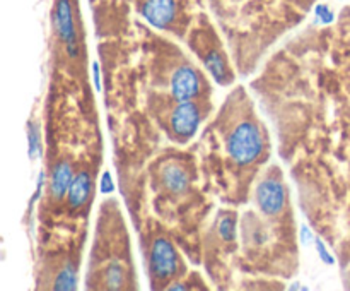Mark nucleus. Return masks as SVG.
Here are the masks:
<instances>
[{"label":"nucleus","mask_w":350,"mask_h":291,"mask_svg":"<svg viewBox=\"0 0 350 291\" xmlns=\"http://www.w3.org/2000/svg\"><path fill=\"white\" fill-rule=\"evenodd\" d=\"M88 286L98 290H132L133 269L125 223L115 204H105L94 238Z\"/></svg>","instance_id":"nucleus-1"},{"label":"nucleus","mask_w":350,"mask_h":291,"mask_svg":"<svg viewBox=\"0 0 350 291\" xmlns=\"http://www.w3.org/2000/svg\"><path fill=\"white\" fill-rule=\"evenodd\" d=\"M222 120V139L229 157L236 166L250 168L262 161L267 151L265 134L258 120L253 116L252 108L243 99L241 106L228 103Z\"/></svg>","instance_id":"nucleus-2"},{"label":"nucleus","mask_w":350,"mask_h":291,"mask_svg":"<svg viewBox=\"0 0 350 291\" xmlns=\"http://www.w3.org/2000/svg\"><path fill=\"white\" fill-rule=\"evenodd\" d=\"M170 60L171 64H164V88H167L171 98L178 101H197L202 98L205 89H208L202 72L181 53H173Z\"/></svg>","instance_id":"nucleus-3"},{"label":"nucleus","mask_w":350,"mask_h":291,"mask_svg":"<svg viewBox=\"0 0 350 291\" xmlns=\"http://www.w3.org/2000/svg\"><path fill=\"white\" fill-rule=\"evenodd\" d=\"M147 267L154 284L166 286L176 276L183 274L185 266L180 253L166 236H154L147 249Z\"/></svg>","instance_id":"nucleus-4"},{"label":"nucleus","mask_w":350,"mask_h":291,"mask_svg":"<svg viewBox=\"0 0 350 291\" xmlns=\"http://www.w3.org/2000/svg\"><path fill=\"white\" fill-rule=\"evenodd\" d=\"M164 118H166L164 127H166L171 139L176 140V142H187V140H190L197 134L198 127H200V103L193 101V99H190V101L173 99Z\"/></svg>","instance_id":"nucleus-5"},{"label":"nucleus","mask_w":350,"mask_h":291,"mask_svg":"<svg viewBox=\"0 0 350 291\" xmlns=\"http://www.w3.org/2000/svg\"><path fill=\"white\" fill-rule=\"evenodd\" d=\"M191 45H193L195 53L198 55L202 64L205 65V68L211 72V75L219 84L226 86L232 82L234 77H232V71L229 67L228 57L222 51L221 43H217L214 34H211V36H207L205 33L198 34V36H195Z\"/></svg>","instance_id":"nucleus-6"},{"label":"nucleus","mask_w":350,"mask_h":291,"mask_svg":"<svg viewBox=\"0 0 350 291\" xmlns=\"http://www.w3.org/2000/svg\"><path fill=\"white\" fill-rule=\"evenodd\" d=\"M287 192L284 187L282 180L279 175H273V170L270 175H267L256 187V204L260 211L267 216H275L282 212L286 207Z\"/></svg>","instance_id":"nucleus-7"},{"label":"nucleus","mask_w":350,"mask_h":291,"mask_svg":"<svg viewBox=\"0 0 350 291\" xmlns=\"http://www.w3.org/2000/svg\"><path fill=\"white\" fill-rule=\"evenodd\" d=\"M40 286L48 288V290H75L77 288L75 264H72L70 259L64 257L58 262L46 266V269H43Z\"/></svg>","instance_id":"nucleus-8"},{"label":"nucleus","mask_w":350,"mask_h":291,"mask_svg":"<svg viewBox=\"0 0 350 291\" xmlns=\"http://www.w3.org/2000/svg\"><path fill=\"white\" fill-rule=\"evenodd\" d=\"M55 26H57L58 36L67 47V51L72 57H75L77 55V31H75L72 0H57V3H55Z\"/></svg>","instance_id":"nucleus-9"},{"label":"nucleus","mask_w":350,"mask_h":291,"mask_svg":"<svg viewBox=\"0 0 350 291\" xmlns=\"http://www.w3.org/2000/svg\"><path fill=\"white\" fill-rule=\"evenodd\" d=\"M140 12L152 26L170 29L178 16V0H144Z\"/></svg>","instance_id":"nucleus-10"},{"label":"nucleus","mask_w":350,"mask_h":291,"mask_svg":"<svg viewBox=\"0 0 350 291\" xmlns=\"http://www.w3.org/2000/svg\"><path fill=\"white\" fill-rule=\"evenodd\" d=\"M161 180H163L164 188L171 194H181L188 188L190 178L185 168H181L178 163H167L164 164L163 173H161Z\"/></svg>","instance_id":"nucleus-11"},{"label":"nucleus","mask_w":350,"mask_h":291,"mask_svg":"<svg viewBox=\"0 0 350 291\" xmlns=\"http://www.w3.org/2000/svg\"><path fill=\"white\" fill-rule=\"evenodd\" d=\"M91 177H89L88 171H81L74 177L70 187H68V204L72 209L81 207L82 204H85L91 195Z\"/></svg>","instance_id":"nucleus-12"},{"label":"nucleus","mask_w":350,"mask_h":291,"mask_svg":"<svg viewBox=\"0 0 350 291\" xmlns=\"http://www.w3.org/2000/svg\"><path fill=\"white\" fill-rule=\"evenodd\" d=\"M72 180V166L68 163H58L53 168V173H51V181H50V194L53 199H62L68 192Z\"/></svg>","instance_id":"nucleus-13"},{"label":"nucleus","mask_w":350,"mask_h":291,"mask_svg":"<svg viewBox=\"0 0 350 291\" xmlns=\"http://www.w3.org/2000/svg\"><path fill=\"white\" fill-rule=\"evenodd\" d=\"M27 153H29L31 160L36 157V154L41 151V140H40V129H38L36 123L29 122L27 123Z\"/></svg>","instance_id":"nucleus-14"},{"label":"nucleus","mask_w":350,"mask_h":291,"mask_svg":"<svg viewBox=\"0 0 350 291\" xmlns=\"http://www.w3.org/2000/svg\"><path fill=\"white\" fill-rule=\"evenodd\" d=\"M317 249H318V252H320V255H321V259H323V262H327V264H334L335 262L334 257H332L330 253H328V250L325 249L323 242H321L320 238H317Z\"/></svg>","instance_id":"nucleus-15"},{"label":"nucleus","mask_w":350,"mask_h":291,"mask_svg":"<svg viewBox=\"0 0 350 291\" xmlns=\"http://www.w3.org/2000/svg\"><path fill=\"white\" fill-rule=\"evenodd\" d=\"M111 190H113V180H111V177H109V173H105L101 178V192L109 194Z\"/></svg>","instance_id":"nucleus-16"},{"label":"nucleus","mask_w":350,"mask_h":291,"mask_svg":"<svg viewBox=\"0 0 350 291\" xmlns=\"http://www.w3.org/2000/svg\"><path fill=\"white\" fill-rule=\"evenodd\" d=\"M92 72H94L96 89H98V91H101V79H99V64L98 62H94V65H92Z\"/></svg>","instance_id":"nucleus-17"},{"label":"nucleus","mask_w":350,"mask_h":291,"mask_svg":"<svg viewBox=\"0 0 350 291\" xmlns=\"http://www.w3.org/2000/svg\"><path fill=\"white\" fill-rule=\"evenodd\" d=\"M318 16H321V17H323V21H325V23H328V21H332V19H334V16H332V12H330V10H328L327 7H323V5H321V7H318Z\"/></svg>","instance_id":"nucleus-18"}]
</instances>
